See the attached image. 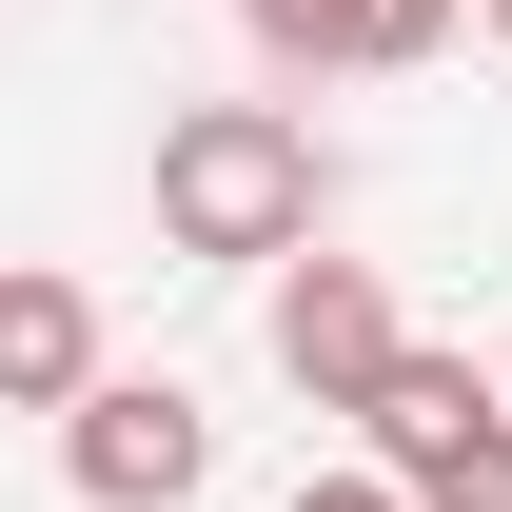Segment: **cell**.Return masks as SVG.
<instances>
[{"instance_id":"3957f363","label":"cell","mask_w":512,"mask_h":512,"mask_svg":"<svg viewBox=\"0 0 512 512\" xmlns=\"http://www.w3.org/2000/svg\"><path fill=\"white\" fill-rule=\"evenodd\" d=\"M60 473H79L99 512H178L197 473H217V414H197L178 375H99V394L60 414Z\"/></svg>"},{"instance_id":"7a4b0ae2","label":"cell","mask_w":512,"mask_h":512,"mask_svg":"<svg viewBox=\"0 0 512 512\" xmlns=\"http://www.w3.org/2000/svg\"><path fill=\"white\" fill-rule=\"evenodd\" d=\"M375 453L414 512H512V375H473V355H414V375L375 394Z\"/></svg>"},{"instance_id":"5b68a950","label":"cell","mask_w":512,"mask_h":512,"mask_svg":"<svg viewBox=\"0 0 512 512\" xmlns=\"http://www.w3.org/2000/svg\"><path fill=\"white\" fill-rule=\"evenodd\" d=\"M0 394H20V414H79V394H99V316H79V276H0Z\"/></svg>"},{"instance_id":"6da1fadb","label":"cell","mask_w":512,"mask_h":512,"mask_svg":"<svg viewBox=\"0 0 512 512\" xmlns=\"http://www.w3.org/2000/svg\"><path fill=\"white\" fill-rule=\"evenodd\" d=\"M316 138L276 119V99H197V119H158V237L178 256H316Z\"/></svg>"},{"instance_id":"277c9868","label":"cell","mask_w":512,"mask_h":512,"mask_svg":"<svg viewBox=\"0 0 512 512\" xmlns=\"http://www.w3.org/2000/svg\"><path fill=\"white\" fill-rule=\"evenodd\" d=\"M276 375L316 394V414H375V394L414 375V335H394L375 256H296V276H276Z\"/></svg>"},{"instance_id":"52a82bcc","label":"cell","mask_w":512,"mask_h":512,"mask_svg":"<svg viewBox=\"0 0 512 512\" xmlns=\"http://www.w3.org/2000/svg\"><path fill=\"white\" fill-rule=\"evenodd\" d=\"M296 512H414V493H394V473H316Z\"/></svg>"},{"instance_id":"ba28073f","label":"cell","mask_w":512,"mask_h":512,"mask_svg":"<svg viewBox=\"0 0 512 512\" xmlns=\"http://www.w3.org/2000/svg\"><path fill=\"white\" fill-rule=\"evenodd\" d=\"M493 40H512V0H493Z\"/></svg>"},{"instance_id":"9c48e42d","label":"cell","mask_w":512,"mask_h":512,"mask_svg":"<svg viewBox=\"0 0 512 512\" xmlns=\"http://www.w3.org/2000/svg\"><path fill=\"white\" fill-rule=\"evenodd\" d=\"M493 375H512V355H493Z\"/></svg>"},{"instance_id":"8992f818","label":"cell","mask_w":512,"mask_h":512,"mask_svg":"<svg viewBox=\"0 0 512 512\" xmlns=\"http://www.w3.org/2000/svg\"><path fill=\"white\" fill-rule=\"evenodd\" d=\"M276 60H434L453 40V0H237Z\"/></svg>"}]
</instances>
